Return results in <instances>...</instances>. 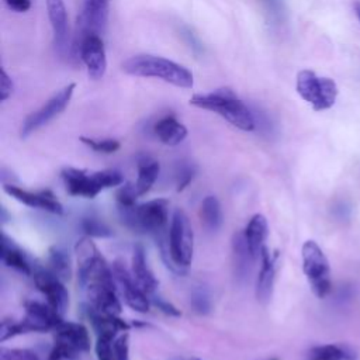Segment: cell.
Listing matches in <instances>:
<instances>
[{
    "label": "cell",
    "mask_w": 360,
    "mask_h": 360,
    "mask_svg": "<svg viewBox=\"0 0 360 360\" xmlns=\"http://www.w3.org/2000/svg\"><path fill=\"white\" fill-rule=\"evenodd\" d=\"M75 252L77 257L79 284L84 290L89 304L101 312L120 315L122 307L117 297L112 269L91 238H80L76 242Z\"/></svg>",
    "instance_id": "6da1fadb"
},
{
    "label": "cell",
    "mask_w": 360,
    "mask_h": 360,
    "mask_svg": "<svg viewBox=\"0 0 360 360\" xmlns=\"http://www.w3.org/2000/svg\"><path fill=\"white\" fill-rule=\"evenodd\" d=\"M122 70L131 76L158 77L177 87L190 89L194 84L193 73L183 65L156 55H134L121 65Z\"/></svg>",
    "instance_id": "7a4b0ae2"
},
{
    "label": "cell",
    "mask_w": 360,
    "mask_h": 360,
    "mask_svg": "<svg viewBox=\"0 0 360 360\" xmlns=\"http://www.w3.org/2000/svg\"><path fill=\"white\" fill-rule=\"evenodd\" d=\"M190 104L217 112L240 131H253L256 127L253 112L229 87L217 89L208 94H195L190 98Z\"/></svg>",
    "instance_id": "3957f363"
},
{
    "label": "cell",
    "mask_w": 360,
    "mask_h": 360,
    "mask_svg": "<svg viewBox=\"0 0 360 360\" xmlns=\"http://www.w3.org/2000/svg\"><path fill=\"white\" fill-rule=\"evenodd\" d=\"M121 222L134 232L152 233L153 236L167 231L169 201L155 198L142 204L118 207Z\"/></svg>",
    "instance_id": "277c9868"
},
{
    "label": "cell",
    "mask_w": 360,
    "mask_h": 360,
    "mask_svg": "<svg viewBox=\"0 0 360 360\" xmlns=\"http://www.w3.org/2000/svg\"><path fill=\"white\" fill-rule=\"evenodd\" d=\"M62 179L70 195L84 198H94L103 190L124 183L122 174L114 169L89 172L86 169L65 167L62 170Z\"/></svg>",
    "instance_id": "5b68a950"
},
{
    "label": "cell",
    "mask_w": 360,
    "mask_h": 360,
    "mask_svg": "<svg viewBox=\"0 0 360 360\" xmlns=\"http://www.w3.org/2000/svg\"><path fill=\"white\" fill-rule=\"evenodd\" d=\"M194 250V233L187 214L176 208L169 226V253L179 274H186L191 264Z\"/></svg>",
    "instance_id": "8992f818"
},
{
    "label": "cell",
    "mask_w": 360,
    "mask_h": 360,
    "mask_svg": "<svg viewBox=\"0 0 360 360\" xmlns=\"http://www.w3.org/2000/svg\"><path fill=\"white\" fill-rule=\"evenodd\" d=\"M297 93L315 111H323L335 104L338 86L330 77H322L312 70L304 69L297 75Z\"/></svg>",
    "instance_id": "52a82bcc"
},
{
    "label": "cell",
    "mask_w": 360,
    "mask_h": 360,
    "mask_svg": "<svg viewBox=\"0 0 360 360\" xmlns=\"http://www.w3.org/2000/svg\"><path fill=\"white\" fill-rule=\"evenodd\" d=\"M302 270L318 298H325L332 288L330 269L322 249L314 240L302 245Z\"/></svg>",
    "instance_id": "ba28073f"
},
{
    "label": "cell",
    "mask_w": 360,
    "mask_h": 360,
    "mask_svg": "<svg viewBox=\"0 0 360 360\" xmlns=\"http://www.w3.org/2000/svg\"><path fill=\"white\" fill-rule=\"evenodd\" d=\"M76 89L75 83H69L63 89H60L56 94H53L41 108L31 112L22 122L20 129V136L27 138L41 127L46 125L55 117H58L69 104L73 91Z\"/></svg>",
    "instance_id": "9c48e42d"
},
{
    "label": "cell",
    "mask_w": 360,
    "mask_h": 360,
    "mask_svg": "<svg viewBox=\"0 0 360 360\" xmlns=\"http://www.w3.org/2000/svg\"><path fill=\"white\" fill-rule=\"evenodd\" d=\"M108 21V0H84L83 10L76 22V38L73 48L89 34L105 31Z\"/></svg>",
    "instance_id": "30bf717a"
},
{
    "label": "cell",
    "mask_w": 360,
    "mask_h": 360,
    "mask_svg": "<svg viewBox=\"0 0 360 360\" xmlns=\"http://www.w3.org/2000/svg\"><path fill=\"white\" fill-rule=\"evenodd\" d=\"M34 283L37 288L45 295L46 302L60 315H63L69 307V292L63 281L53 274L49 269H35L32 271Z\"/></svg>",
    "instance_id": "8fae6325"
},
{
    "label": "cell",
    "mask_w": 360,
    "mask_h": 360,
    "mask_svg": "<svg viewBox=\"0 0 360 360\" xmlns=\"http://www.w3.org/2000/svg\"><path fill=\"white\" fill-rule=\"evenodd\" d=\"M111 269L115 281L121 285L125 304L136 312H148L150 307V298H148V294L136 283L132 271H129L120 260H115Z\"/></svg>",
    "instance_id": "7c38bea8"
},
{
    "label": "cell",
    "mask_w": 360,
    "mask_h": 360,
    "mask_svg": "<svg viewBox=\"0 0 360 360\" xmlns=\"http://www.w3.org/2000/svg\"><path fill=\"white\" fill-rule=\"evenodd\" d=\"M75 49L79 51L82 62L87 68L89 77L93 80H98L104 76L107 69V58L103 39L97 34L86 35Z\"/></svg>",
    "instance_id": "4fadbf2b"
},
{
    "label": "cell",
    "mask_w": 360,
    "mask_h": 360,
    "mask_svg": "<svg viewBox=\"0 0 360 360\" xmlns=\"http://www.w3.org/2000/svg\"><path fill=\"white\" fill-rule=\"evenodd\" d=\"M3 190L11 195L14 200L32 207V208H41L48 212L60 215L63 214V205L56 198V195L51 190H39V191H28L24 190L15 184L4 183Z\"/></svg>",
    "instance_id": "5bb4252c"
},
{
    "label": "cell",
    "mask_w": 360,
    "mask_h": 360,
    "mask_svg": "<svg viewBox=\"0 0 360 360\" xmlns=\"http://www.w3.org/2000/svg\"><path fill=\"white\" fill-rule=\"evenodd\" d=\"M25 318L22 319L28 328V332H46L53 330L63 319L48 302L25 301L24 302Z\"/></svg>",
    "instance_id": "9a60e30c"
},
{
    "label": "cell",
    "mask_w": 360,
    "mask_h": 360,
    "mask_svg": "<svg viewBox=\"0 0 360 360\" xmlns=\"http://www.w3.org/2000/svg\"><path fill=\"white\" fill-rule=\"evenodd\" d=\"M48 18L53 31V45L56 52L60 56H65L68 52L69 41V25H68V13L63 0H46Z\"/></svg>",
    "instance_id": "2e32d148"
},
{
    "label": "cell",
    "mask_w": 360,
    "mask_h": 360,
    "mask_svg": "<svg viewBox=\"0 0 360 360\" xmlns=\"http://www.w3.org/2000/svg\"><path fill=\"white\" fill-rule=\"evenodd\" d=\"M84 312L97 338L115 339L118 332H127L131 328V325L127 323L124 319H121L118 315L101 312L93 308L90 304L84 305Z\"/></svg>",
    "instance_id": "e0dca14e"
},
{
    "label": "cell",
    "mask_w": 360,
    "mask_h": 360,
    "mask_svg": "<svg viewBox=\"0 0 360 360\" xmlns=\"http://www.w3.org/2000/svg\"><path fill=\"white\" fill-rule=\"evenodd\" d=\"M262 267L256 281V298L262 305H266L273 295L274 278H276V260L277 255H270L267 248L262 250L260 255Z\"/></svg>",
    "instance_id": "ac0fdd59"
},
{
    "label": "cell",
    "mask_w": 360,
    "mask_h": 360,
    "mask_svg": "<svg viewBox=\"0 0 360 360\" xmlns=\"http://www.w3.org/2000/svg\"><path fill=\"white\" fill-rule=\"evenodd\" d=\"M131 271L136 283L141 285V288L146 294H153L158 290L159 281L156 280L152 269L148 264L146 260V252L145 248L141 243H136L134 246L132 252V264H131Z\"/></svg>",
    "instance_id": "d6986e66"
},
{
    "label": "cell",
    "mask_w": 360,
    "mask_h": 360,
    "mask_svg": "<svg viewBox=\"0 0 360 360\" xmlns=\"http://www.w3.org/2000/svg\"><path fill=\"white\" fill-rule=\"evenodd\" d=\"M232 246V264H233V273L235 277L242 281L245 280L252 269V263L255 260V256L252 255V250L246 242V238L242 232H235L232 235L231 240Z\"/></svg>",
    "instance_id": "ffe728a7"
},
{
    "label": "cell",
    "mask_w": 360,
    "mask_h": 360,
    "mask_svg": "<svg viewBox=\"0 0 360 360\" xmlns=\"http://www.w3.org/2000/svg\"><path fill=\"white\" fill-rule=\"evenodd\" d=\"M53 336L58 340H63L73 347H76L80 353L90 350V335L84 325L70 321H62L55 329Z\"/></svg>",
    "instance_id": "44dd1931"
},
{
    "label": "cell",
    "mask_w": 360,
    "mask_h": 360,
    "mask_svg": "<svg viewBox=\"0 0 360 360\" xmlns=\"http://www.w3.org/2000/svg\"><path fill=\"white\" fill-rule=\"evenodd\" d=\"M153 134L162 143L176 146L187 136V128L174 115H165L153 124Z\"/></svg>",
    "instance_id": "7402d4cb"
},
{
    "label": "cell",
    "mask_w": 360,
    "mask_h": 360,
    "mask_svg": "<svg viewBox=\"0 0 360 360\" xmlns=\"http://www.w3.org/2000/svg\"><path fill=\"white\" fill-rule=\"evenodd\" d=\"M267 233H269V226H267L266 217L262 214H255L243 229V235L246 238V242L255 259L260 257L262 250L266 248L264 242L267 239Z\"/></svg>",
    "instance_id": "603a6c76"
},
{
    "label": "cell",
    "mask_w": 360,
    "mask_h": 360,
    "mask_svg": "<svg viewBox=\"0 0 360 360\" xmlns=\"http://www.w3.org/2000/svg\"><path fill=\"white\" fill-rule=\"evenodd\" d=\"M1 262L10 267L14 269L25 276L32 274L31 263L27 257V255L6 235H1Z\"/></svg>",
    "instance_id": "cb8c5ba5"
},
{
    "label": "cell",
    "mask_w": 360,
    "mask_h": 360,
    "mask_svg": "<svg viewBox=\"0 0 360 360\" xmlns=\"http://www.w3.org/2000/svg\"><path fill=\"white\" fill-rule=\"evenodd\" d=\"M136 167H138V176L135 181V190L138 197H142L155 184L160 172V165L158 160L149 156H142L138 159Z\"/></svg>",
    "instance_id": "d4e9b609"
},
{
    "label": "cell",
    "mask_w": 360,
    "mask_h": 360,
    "mask_svg": "<svg viewBox=\"0 0 360 360\" xmlns=\"http://www.w3.org/2000/svg\"><path fill=\"white\" fill-rule=\"evenodd\" d=\"M309 360H357V352L345 343L314 346L308 353Z\"/></svg>",
    "instance_id": "484cf974"
},
{
    "label": "cell",
    "mask_w": 360,
    "mask_h": 360,
    "mask_svg": "<svg viewBox=\"0 0 360 360\" xmlns=\"http://www.w3.org/2000/svg\"><path fill=\"white\" fill-rule=\"evenodd\" d=\"M200 219L208 231H218L222 226L224 215L221 202L215 195H207L200 205Z\"/></svg>",
    "instance_id": "4316f807"
},
{
    "label": "cell",
    "mask_w": 360,
    "mask_h": 360,
    "mask_svg": "<svg viewBox=\"0 0 360 360\" xmlns=\"http://www.w3.org/2000/svg\"><path fill=\"white\" fill-rule=\"evenodd\" d=\"M49 270L56 274L62 281L69 280L72 274L70 259L65 250L58 246L49 248Z\"/></svg>",
    "instance_id": "83f0119b"
},
{
    "label": "cell",
    "mask_w": 360,
    "mask_h": 360,
    "mask_svg": "<svg viewBox=\"0 0 360 360\" xmlns=\"http://www.w3.org/2000/svg\"><path fill=\"white\" fill-rule=\"evenodd\" d=\"M264 10L267 22L273 28H278L287 21V6L284 0H259Z\"/></svg>",
    "instance_id": "f1b7e54d"
},
{
    "label": "cell",
    "mask_w": 360,
    "mask_h": 360,
    "mask_svg": "<svg viewBox=\"0 0 360 360\" xmlns=\"http://www.w3.org/2000/svg\"><path fill=\"white\" fill-rule=\"evenodd\" d=\"M190 305L195 314L208 315L212 309V301L208 290L202 285L194 287L190 294Z\"/></svg>",
    "instance_id": "f546056e"
},
{
    "label": "cell",
    "mask_w": 360,
    "mask_h": 360,
    "mask_svg": "<svg viewBox=\"0 0 360 360\" xmlns=\"http://www.w3.org/2000/svg\"><path fill=\"white\" fill-rule=\"evenodd\" d=\"M82 229L90 238H110L112 236L111 228L98 218L86 217L82 219Z\"/></svg>",
    "instance_id": "4dcf8cb0"
},
{
    "label": "cell",
    "mask_w": 360,
    "mask_h": 360,
    "mask_svg": "<svg viewBox=\"0 0 360 360\" xmlns=\"http://www.w3.org/2000/svg\"><path fill=\"white\" fill-rule=\"evenodd\" d=\"M79 354H80V352L76 347H73L72 345H69L63 340L55 339V343H53L46 360H75L79 357Z\"/></svg>",
    "instance_id": "1f68e13d"
},
{
    "label": "cell",
    "mask_w": 360,
    "mask_h": 360,
    "mask_svg": "<svg viewBox=\"0 0 360 360\" xmlns=\"http://www.w3.org/2000/svg\"><path fill=\"white\" fill-rule=\"evenodd\" d=\"M80 141L87 145L90 149L96 150V152H101V153H114L120 149V142L117 139L112 138H107V139H94V138H89V136H80Z\"/></svg>",
    "instance_id": "d6a6232c"
},
{
    "label": "cell",
    "mask_w": 360,
    "mask_h": 360,
    "mask_svg": "<svg viewBox=\"0 0 360 360\" xmlns=\"http://www.w3.org/2000/svg\"><path fill=\"white\" fill-rule=\"evenodd\" d=\"M28 333L27 325L24 321H14V319H3L0 326V342H6L18 335Z\"/></svg>",
    "instance_id": "836d02e7"
},
{
    "label": "cell",
    "mask_w": 360,
    "mask_h": 360,
    "mask_svg": "<svg viewBox=\"0 0 360 360\" xmlns=\"http://www.w3.org/2000/svg\"><path fill=\"white\" fill-rule=\"evenodd\" d=\"M0 360H39V357L34 350L30 349L3 346L0 349Z\"/></svg>",
    "instance_id": "e575fe53"
},
{
    "label": "cell",
    "mask_w": 360,
    "mask_h": 360,
    "mask_svg": "<svg viewBox=\"0 0 360 360\" xmlns=\"http://www.w3.org/2000/svg\"><path fill=\"white\" fill-rule=\"evenodd\" d=\"M136 190H135V184L131 183H125L122 184L115 194V200H117V205L118 207H129L136 204Z\"/></svg>",
    "instance_id": "d590c367"
},
{
    "label": "cell",
    "mask_w": 360,
    "mask_h": 360,
    "mask_svg": "<svg viewBox=\"0 0 360 360\" xmlns=\"http://www.w3.org/2000/svg\"><path fill=\"white\" fill-rule=\"evenodd\" d=\"M195 176V167L190 163H181L177 169L176 173V180H177V191H183L194 179Z\"/></svg>",
    "instance_id": "8d00e7d4"
},
{
    "label": "cell",
    "mask_w": 360,
    "mask_h": 360,
    "mask_svg": "<svg viewBox=\"0 0 360 360\" xmlns=\"http://www.w3.org/2000/svg\"><path fill=\"white\" fill-rule=\"evenodd\" d=\"M112 342H114V339L97 338V342H96V346H94L97 360H115Z\"/></svg>",
    "instance_id": "74e56055"
},
{
    "label": "cell",
    "mask_w": 360,
    "mask_h": 360,
    "mask_svg": "<svg viewBox=\"0 0 360 360\" xmlns=\"http://www.w3.org/2000/svg\"><path fill=\"white\" fill-rule=\"evenodd\" d=\"M115 360H129V333L122 332L112 342Z\"/></svg>",
    "instance_id": "f35d334b"
},
{
    "label": "cell",
    "mask_w": 360,
    "mask_h": 360,
    "mask_svg": "<svg viewBox=\"0 0 360 360\" xmlns=\"http://www.w3.org/2000/svg\"><path fill=\"white\" fill-rule=\"evenodd\" d=\"M180 37L183 38V41L186 42V45L198 56L201 53H204V46L200 41V38L194 34V31L186 25H183L180 28Z\"/></svg>",
    "instance_id": "ab89813d"
},
{
    "label": "cell",
    "mask_w": 360,
    "mask_h": 360,
    "mask_svg": "<svg viewBox=\"0 0 360 360\" xmlns=\"http://www.w3.org/2000/svg\"><path fill=\"white\" fill-rule=\"evenodd\" d=\"M150 302L158 308L160 309L165 315H169V316H180L181 312L180 309H177L170 301H167L166 298H163L162 295L153 292L150 294Z\"/></svg>",
    "instance_id": "60d3db41"
},
{
    "label": "cell",
    "mask_w": 360,
    "mask_h": 360,
    "mask_svg": "<svg viewBox=\"0 0 360 360\" xmlns=\"http://www.w3.org/2000/svg\"><path fill=\"white\" fill-rule=\"evenodd\" d=\"M13 93V82L8 77V75L6 73L4 69H1L0 73V100L4 101L7 100Z\"/></svg>",
    "instance_id": "b9f144b4"
},
{
    "label": "cell",
    "mask_w": 360,
    "mask_h": 360,
    "mask_svg": "<svg viewBox=\"0 0 360 360\" xmlns=\"http://www.w3.org/2000/svg\"><path fill=\"white\" fill-rule=\"evenodd\" d=\"M8 8L17 11V13H25L31 7V0H4Z\"/></svg>",
    "instance_id": "7bdbcfd3"
},
{
    "label": "cell",
    "mask_w": 360,
    "mask_h": 360,
    "mask_svg": "<svg viewBox=\"0 0 360 360\" xmlns=\"http://www.w3.org/2000/svg\"><path fill=\"white\" fill-rule=\"evenodd\" d=\"M354 11H356L357 18H359V21H360V3H356V6H354Z\"/></svg>",
    "instance_id": "ee69618b"
},
{
    "label": "cell",
    "mask_w": 360,
    "mask_h": 360,
    "mask_svg": "<svg viewBox=\"0 0 360 360\" xmlns=\"http://www.w3.org/2000/svg\"><path fill=\"white\" fill-rule=\"evenodd\" d=\"M180 360H201V359H197V357H187V359H180Z\"/></svg>",
    "instance_id": "f6af8a7d"
},
{
    "label": "cell",
    "mask_w": 360,
    "mask_h": 360,
    "mask_svg": "<svg viewBox=\"0 0 360 360\" xmlns=\"http://www.w3.org/2000/svg\"><path fill=\"white\" fill-rule=\"evenodd\" d=\"M269 360H278V359H276V357H273V359H269Z\"/></svg>",
    "instance_id": "bcb514c9"
}]
</instances>
